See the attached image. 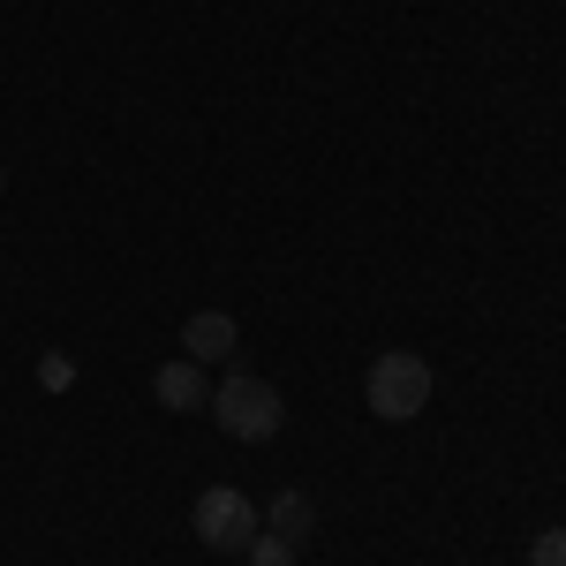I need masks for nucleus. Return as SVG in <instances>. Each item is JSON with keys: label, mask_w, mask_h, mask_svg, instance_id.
<instances>
[{"label": "nucleus", "mask_w": 566, "mask_h": 566, "mask_svg": "<svg viewBox=\"0 0 566 566\" xmlns=\"http://www.w3.org/2000/svg\"><path fill=\"white\" fill-rule=\"evenodd\" d=\"M363 400H370V416L378 423H408V416H423L431 408V363L408 348H386L370 363V378H363Z\"/></svg>", "instance_id": "obj_1"}, {"label": "nucleus", "mask_w": 566, "mask_h": 566, "mask_svg": "<svg viewBox=\"0 0 566 566\" xmlns=\"http://www.w3.org/2000/svg\"><path fill=\"white\" fill-rule=\"evenodd\" d=\"M295 552H303V544H287V536H280V528H258V536H250V552H242V559H250V566H295Z\"/></svg>", "instance_id": "obj_7"}, {"label": "nucleus", "mask_w": 566, "mask_h": 566, "mask_svg": "<svg viewBox=\"0 0 566 566\" xmlns=\"http://www.w3.org/2000/svg\"><path fill=\"white\" fill-rule=\"evenodd\" d=\"M528 566H566V528H544V536L528 544Z\"/></svg>", "instance_id": "obj_8"}, {"label": "nucleus", "mask_w": 566, "mask_h": 566, "mask_svg": "<svg viewBox=\"0 0 566 566\" xmlns=\"http://www.w3.org/2000/svg\"><path fill=\"white\" fill-rule=\"evenodd\" d=\"M234 348H242V333H234L227 310H197V317L181 325V355H189V363H227Z\"/></svg>", "instance_id": "obj_4"}, {"label": "nucleus", "mask_w": 566, "mask_h": 566, "mask_svg": "<svg viewBox=\"0 0 566 566\" xmlns=\"http://www.w3.org/2000/svg\"><path fill=\"white\" fill-rule=\"evenodd\" d=\"M189 528H197V544L205 552H250V536H258V506L234 491V483H212V491H197V506H189Z\"/></svg>", "instance_id": "obj_3"}, {"label": "nucleus", "mask_w": 566, "mask_h": 566, "mask_svg": "<svg viewBox=\"0 0 566 566\" xmlns=\"http://www.w3.org/2000/svg\"><path fill=\"white\" fill-rule=\"evenodd\" d=\"M0 189H8V167H0Z\"/></svg>", "instance_id": "obj_10"}, {"label": "nucleus", "mask_w": 566, "mask_h": 566, "mask_svg": "<svg viewBox=\"0 0 566 566\" xmlns=\"http://www.w3.org/2000/svg\"><path fill=\"white\" fill-rule=\"evenodd\" d=\"M310 522H317V514H310V499H303V491H280V499H272V528H280L287 544H303Z\"/></svg>", "instance_id": "obj_6"}, {"label": "nucleus", "mask_w": 566, "mask_h": 566, "mask_svg": "<svg viewBox=\"0 0 566 566\" xmlns=\"http://www.w3.org/2000/svg\"><path fill=\"white\" fill-rule=\"evenodd\" d=\"M212 416L227 438H242V446H264V438H280V423H287V400L264 386V378H227V386L212 392Z\"/></svg>", "instance_id": "obj_2"}, {"label": "nucleus", "mask_w": 566, "mask_h": 566, "mask_svg": "<svg viewBox=\"0 0 566 566\" xmlns=\"http://www.w3.org/2000/svg\"><path fill=\"white\" fill-rule=\"evenodd\" d=\"M39 378H45L53 392H69V386H76V363H69V355H45V363H39Z\"/></svg>", "instance_id": "obj_9"}, {"label": "nucleus", "mask_w": 566, "mask_h": 566, "mask_svg": "<svg viewBox=\"0 0 566 566\" xmlns=\"http://www.w3.org/2000/svg\"><path fill=\"white\" fill-rule=\"evenodd\" d=\"M151 392H159V408H175V416H189V408H212V386H205V370H197L189 355H175V363H159V378H151Z\"/></svg>", "instance_id": "obj_5"}]
</instances>
